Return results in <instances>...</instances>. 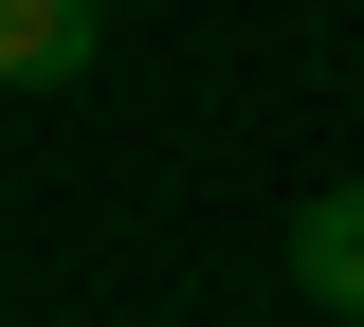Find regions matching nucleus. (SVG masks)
Wrapping results in <instances>:
<instances>
[{"mask_svg":"<svg viewBox=\"0 0 364 327\" xmlns=\"http://www.w3.org/2000/svg\"><path fill=\"white\" fill-rule=\"evenodd\" d=\"M109 55V0H0V92H73Z\"/></svg>","mask_w":364,"mask_h":327,"instance_id":"f257e3e1","label":"nucleus"},{"mask_svg":"<svg viewBox=\"0 0 364 327\" xmlns=\"http://www.w3.org/2000/svg\"><path fill=\"white\" fill-rule=\"evenodd\" d=\"M291 291L364 327V182H310V200H291Z\"/></svg>","mask_w":364,"mask_h":327,"instance_id":"f03ea898","label":"nucleus"}]
</instances>
